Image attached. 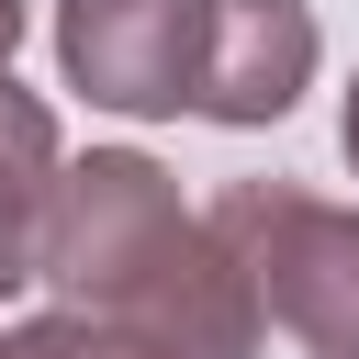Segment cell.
<instances>
[{
    "instance_id": "1",
    "label": "cell",
    "mask_w": 359,
    "mask_h": 359,
    "mask_svg": "<svg viewBox=\"0 0 359 359\" xmlns=\"http://www.w3.org/2000/svg\"><path fill=\"white\" fill-rule=\"evenodd\" d=\"M45 280L67 292V314L135 337L146 359H258V337H269L213 213H180L168 168L135 146H101L56 180Z\"/></svg>"
},
{
    "instance_id": "2",
    "label": "cell",
    "mask_w": 359,
    "mask_h": 359,
    "mask_svg": "<svg viewBox=\"0 0 359 359\" xmlns=\"http://www.w3.org/2000/svg\"><path fill=\"white\" fill-rule=\"evenodd\" d=\"M213 236L236 247L269 325H292L325 359H359V213H337V202H314L292 180H224Z\"/></svg>"
},
{
    "instance_id": "3",
    "label": "cell",
    "mask_w": 359,
    "mask_h": 359,
    "mask_svg": "<svg viewBox=\"0 0 359 359\" xmlns=\"http://www.w3.org/2000/svg\"><path fill=\"white\" fill-rule=\"evenodd\" d=\"M56 56L112 112H202L213 79V0H67Z\"/></svg>"
},
{
    "instance_id": "4",
    "label": "cell",
    "mask_w": 359,
    "mask_h": 359,
    "mask_svg": "<svg viewBox=\"0 0 359 359\" xmlns=\"http://www.w3.org/2000/svg\"><path fill=\"white\" fill-rule=\"evenodd\" d=\"M314 79V11L303 0H213V79L202 112L213 123H280Z\"/></svg>"
},
{
    "instance_id": "5",
    "label": "cell",
    "mask_w": 359,
    "mask_h": 359,
    "mask_svg": "<svg viewBox=\"0 0 359 359\" xmlns=\"http://www.w3.org/2000/svg\"><path fill=\"white\" fill-rule=\"evenodd\" d=\"M56 123H45V101H22V90H0V292H22V280H45V213H56Z\"/></svg>"
},
{
    "instance_id": "6",
    "label": "cell",
    "mask_w": 359,
    "mask_h": 359,
    "mask_svg": "<svg viewBox=\"0 0 359 359\" xmlns=\"http://www.w3.org/2000/svg\"><path fill=\"white\" fill-rule=\"evenodd\" d=\"M0 359H146V348L112 337V325H90V314H45V325H11Z\"/></svg>"
},
{
    "instance_id": "7",
    "label": "cell",
    "mask_w": 359,
    "mask_h": 359,
    "mask_svg": "<svg viewBox=\"0 0 359 359\" xmlns=\"http://www.w3.org/2000/svg\"><path fill=\"white\" fill-rule=\"evenodd\" d=\"M11 45H22V0H0V90H11Z\"/></svg>"
},
{
    "instance_id": "8",
    "label": "cell",
    "mask_w": 359,
    "mask_h": 359,
    "mask_svg": "<svg viewBox=\"0 0 359 359\" xmlns=\"http://www.w3.org/2000/svg\"><path fill=\"white\" fill-rule=\"evenodd\" d=\"M348 168H359V79H348Z\"/></svg>"
}]
</instances>
